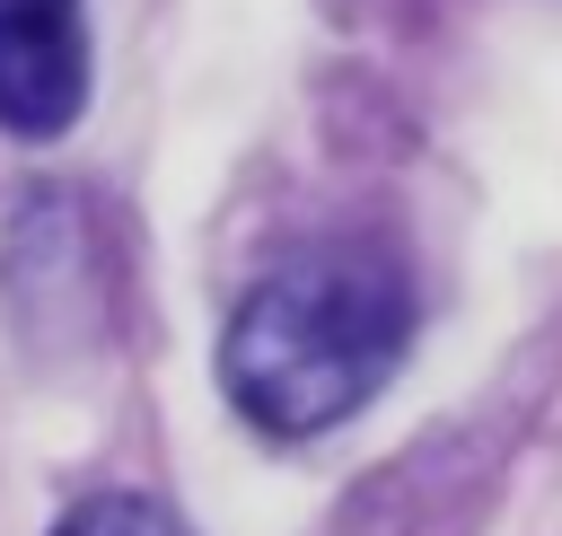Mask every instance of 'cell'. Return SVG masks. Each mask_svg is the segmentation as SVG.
<instances>
[{
  "mask_svg": "<svg viewBox=\"0 0 562 536\" xmlns=\"http://www.w3.org/2000/svg\"><path fill=\"white\" fill-rule=\"evenodd\" d=\"M404 334H413L404 272L369 246H316L272 264L237 299L220 334V387L255 431L316 439L386 387Z\"/></svg>",
  "mask_w": 562,
  "mask_h": 536,
  "instance_id": "obj_1",
  "label": "cell"
},
{
  "mask_svg": "<svg viewBox=\"0 0 562 536\" xmlns=\"http://www.w3.org/2000/svg\"><path fill=\"white\" fill-rule=\"evenodd\" d=\"M88 105V18L79 0H0V132L53 141Z\"/></svg>",
  "mask_w": 562,
  "mask_h": 536,
  "instance_id": "obj_2",
  "label": "cell"
},
{
  "mask_svg": "<svg viewBox=\"0 0 562 536\" xmlns=\"http://www.w3.org/2000/svg\"><path fill=\"white\" fill-rule=\"evenodd\" d=\"M53 536H184L158 501H132V492H105V501H79Z\"/></svg>",
  "mask_w": 562,
  "mask_h": 536,
  "instance_id": "obj_3",
  "label": "cell"
}]
</instances>
